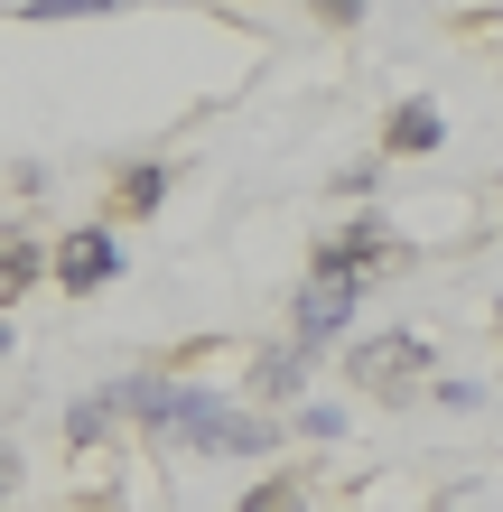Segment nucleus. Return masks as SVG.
I'll use <instances>...</instances> for the list:
<instances>
[{
  "label": "nucleus",
  "mask_w": 503,
  "mask_h": 512,
  "mask_svg": "<svg viewBox=\"0 0 503 512\" xmlns=\"http://www.w3.org/2000/svg\"><path fill=\"white\" fill-rule=\"evenodd\" d=\"M0 354H10V326H0Z\"/></svg>",
  "instance_id": "12"
},
{
  "label": "nucleus",
  "mask_w": 503,
  "mask_h": 512,
  "mask_svg": "<svg viewBox=\"0 0 503 512\" xmlns=\"http://www.w3.org/2000/svg\"><path fill=\"white\" fill-rule=\"evenodd\" d=\"M345 382L373 391V401H410V391L429 382V336H410V326H382L345 354Z\"/></svg>",
  "instance_id": "2"
},
{
  "label": "nucleus",
  "mask_w": 503,
  "mask_h": 512,
  "mask_svg": "<svg viewBox=\"0 0 503 512\" xmlns=\"http://www.w3.org/2000/svg\"><path fill=\"white\" fill-rule=\"evenodd\" d=\"M122 410L140 419V429L177 438V447H205V457H261V447H271V429H261V419L224 410L215 391H196V382H159V373H140V382H122Z\"/></svg>",
  "instance_id": "1"
},
{
  "label": "nucleus",
  "mask_w": 503,
  "mask_h": 512,
  "mask_svg": "<svg viewBox=\"0 0 503 512\" xmlns=\"http://www.w3.org/2000/svg\"><path fill=\"white\" fill-rule=\"evenodd\" d=\"M252 391H271V401H289V391H299V345H271V354H261V364H252Z\"/></svg>",
  "instance_id": "8"
},
{
  "label": "nucleus",
  "mask_w": 503,
  "mask_h": 512,
  "mask_svg": "<svg viewBox=\"0 0 503 512\" xmlns=\"http://www.w3.org/2000/svg\"><path fill=\"white\" fill-rule=\"evenodd\" d=\"M38 270H47V252L28 243L19 224H0V308H10V298H19L28 280H38Z\"/></svg>",
  "instance_id": "6"
},
{
  "label": "nucleus",
  "mask_w": 503,
  "mask_h": 512,
  "mask_svg": "<svg viewBox=\"0 0 503 512\" xmlns=\"http://www.w3.org/2000/svg\"><path fill=\"white\" fill-rule=\"evenodd\" d=\"M448 140V122H438L429 103H401L392 122H382V149H392V159H420V149H438Z\"/></svg>",
  "instance_id": "5"
},
{
  "label": "nucleus",
  "mask_w": 503,
  "mask_h": 512,
  "mask_svg": "<svg viewBox=\"0 0 503 512\" xmlns=\"http://www.w3.org/2000/svg\"><path fill=\"white\" fill-rule=\"evenodd\" d=\"M494 317H503V308H494Z\"/></svg>",
  "instance_id": "13"
},
{
  "label": "nucleus",
  "mask_w": 503,
  "mask_h": 512,
  "mask_svg": "<svg viewBox=\"0 0 503 512\" xmlns=\"http://www.w3.org/2000/svg\"><path fill=\"white\" fill-rule=\"evenodd\" d=\"M0 494H10V438H0Z\"/></svg>",
  "instance_id": "11"
},
{
  "label": "nucleus",
  "mask_w": 503,
  "mask_h": 512,
  "mask_svg": "<svg viewBox=\"0 0 503 512\" xmlns=\"http://www.w3.org/2000/svg\"><path fill=\"white\" fill-rule=\"evenodd\" d=\"M112 270H122V243H112V224H84V233H66V252H56V289H103Z\"/></svg>",
  "instance_id": "4"
},
{
  "label": "nucleus",
  "mask_w": 503,
  "mask_h": 512,
  "mask_svg": "<svg viewBox=\"0 0 503 512\" xmlns=\"http://www.w3.org/2000/svg\"><path fill=\"white\" fill-rule=\"evenodd\" d=\"M84 10H103V0H28L19 19H84Z\"/></svg>",
  "instance_id": "10"
},
{
  "label": "nucleus",
  "mask_w": 503,
  "mask_h": 512,
  "mask_svg": "<svg viewBox=\"0 0 503 512\" xmlns=\"http://www.w3.org/2000/svg\"><path fill=\"white\" fill-rule=\"evenodd\" d=\"M243 512H308V494H299V475H261L243 494Z\"/></svg>",
  "instance_id": "9"
},
{
  "label": "nucleus",
  "mask_w": 503,
  "mask_h": 512,
  "mask_svg": "<svg viewBox=\"0 0 503 512\" xmlns=\"http://www.w3.org/2000/svg\"><path fill=\"white\" fill-rule=\"evenodd\" d=\"M168 196V168H150V159H140V168H122V177H112V205H122V215H150V205Z\"/></svg>",
  "instance_id": "7"
},
{
  "label": "nucleus",
  "mask_w": 503,
  "mask_h": 512,
  "mask_svg": "<svg viewBox=\"0 0 503 512\" xmlns=\"http://www.w3.org/2000/svg\"><path fill=\"white\" fill-rule=\"evenodd\" d=\"M354 298H364V280H308L299 289V354H317V345H336L345 336V317H354Z\"/></svg>",
  "instance_id": "3"
}]
</instances>
